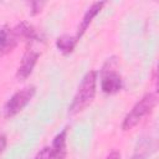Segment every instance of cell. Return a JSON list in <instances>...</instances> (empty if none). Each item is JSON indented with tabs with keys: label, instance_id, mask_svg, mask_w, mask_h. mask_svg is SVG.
Returning <instances> with one entry per match:
<instances>
[{
	"label": "cell",
	"instance_id": "obj_8",
	"mask_svg": "<svg viewBox=\"0 0 159 159\" xmlns=\"http://www.w3.org/2000/svg\"><path fill=\"white\" fill-rule=\"evenodd\" d=\"M66 138H67V128H63L55 138L51 144L52 159H65L66 157Z\"/></svg>",
	"mask_w": 159,
	"mask_h": 159
},
{
	"label": "cell",
	"instance_id": "obj_4",
	"mask_svg": "<svg viewBox=\"0 0 159 159\" xmlns=\"http://www.w3.org/2000/svg\"><path fill=\"white\" fill-rule=\"evenodd\" d=\"M35 92H36L35 86H27L15 92L4 106V116L6 118H11L16 116L19 112H21L27 106V103L32 99V97L35 96Z\"/></svg>",
	"mask_w": 159,
	"mask_h": 159
},
{
	"label": "cell",
	"instance_id": "obj_3",
	"mask_svg": "<svg viewBox=\"0 0 159 159\" xmlns=\"http://www.w3.org/2000/svg\"><path fill=\"white\" fill-rule=\"evenodd\" d=\"M117 61L114 57L108 58L101 72V88L107 94L117 93L122 88V77L116 70Z\"/></svg>",
	"mask_w": 159,
	"mask_h": 159
},
{
	"label": "cell",
	"instance_id": "obj_5",
	"mask_svg": "<svg viewBox=\"0 0 159 159\" xmlns=\"http://www.w3.org/2000/svg\"><path fill=\"white\" fill-rule=\"evenodd\" d=\"M40 57V53L35 50H27L25 52V55L22 56V60H21V63L16 71V78L19 81H24L26 80L34 71V67Z\"/></svg>",
	"mask_w": 159,
	"mask_h": 159
},
{
	"label": "cell",
	"instance_id": "obj_6",
	"mask_svg": "<svg viewBox=\"0 0 159 159\" xmlns=\"http://www.w3.org/2000/svg\"><path fill=\"white\" fill-rule=\"evenodd\" d=\"M104 4L106 2H103V1H101V2H93L89 7H88V10L86 11V14L83 15V17H82V20H81V24H80V26H78V29H77V34H76V39L80 41V39L83 36V34L86 32V30L88 29V26H89V24L92 22V20L97 16V14L102 10V7L104 6Z\"/></svg>",
	"mask_w": 159,
	"mask_h": 159
},
{
	"label": "cell",
	"instance_id": "obj_7",
	"mask_svg": "<svg viewBox=\"0 0 159 159\" xmlns=\"http://www.w3.org/2000/svg\"><path fill=\"white\" fill-rule=\"evenodd\" d=\"M19 36L16 35L15 30H11L9 27H1L0 29V55H5L17 45Z\"/></svg>",
	"mask_w": 159,
	"mask_h": 159
},
{
	"label": "cell",
	"instance_id": "obj_2",
	"mask_svg": "<svg viewBox=\"0 0 159 159\" xmlns=\"http://www.w3.org/2000/svg\"><path fill=\"white\" fill-rule=\"evenodd\" d=\"M157 104V96L154 93H147L144 94L130 109V112L125 116L122 123V129L123 130H130L133 129L144 117H147L153 108Z\"/></svg>",
	"mask_w": 159,
	"mask_h": 159
},
{
	"label": "cell",
	"instance_id": "obj_14",
	"mask_svg": "<svg viewBox=\"0 0 159 159\" xmlns=\"http://www.w3.org/2000/svg\"><path fill=\"white\" fill-rule=\"evenodd\" d=\"M106 159H120V153L118 150H112Z\"/></svg>",
	"mask_w": 159,
	"mask_h": 159
},
{
	"label": "cell",
	"instance_id": "obj_12",
	"mask_svg": "<svg viewBox=\"0 0 159 159\" xmlns=\"http://www.w3.org/2000/svg\"><path fill=\"white\" fill-rule=\"evenodd\" d=\"M34 159H52V153H51V147H43Z\"/></svg>",
	"mask_w": 159,
	"mask_h": 159
},
{
	"label": "cell",
	"instance_id": "obj_9",
	"mask_svg": "<svg viewBox=\"0 0 159 159\" xmlns=\"http://www.w3.org/2000/svg\"><path fill=\"white\" fill-rule=\"evenodd\" d=\"M15 32L19 37L21 36V37H24L29 41H39V42L43 41L41 34L32 25H30L27 22H21L20 25H17V27L15 29Z\"/></svg>",
	"mask_w": 159,
	"mask_h": 159
},
{
	"label": "cell",
	"instance_id": "obj_13",
	"mask_svg": "<svg viewBox=\"0 0 159 159\" xmlns=\"http://www.w3.org/2000/svg\"><path fill=\"white\" fill-rule=\"evenodd\" d=\"M43 5H45L43 2H31V6H32V15L40 12Z\"/></svg>",
	"mask_w": 159,
	"mask_h": 159
},
{
	"label": "cell",
	"instance_id": "obj_1",
	"mask_svg": "<svg viewBox=\"0 0 159 159\" xmlns=\"http://www.w3.org/2000/svg\"><path fill=\"white\" fill-rule=\"evenodd\" d=\"M96 83H97V72L88 71L83 76L78 86V89L73 97V101L68 108V113L71 116H75L84 111L93 102L96 96Z\"/></svg>",
	"mask_w": 159,
	"mask_h": 159
},
{
	"label": "cell",
	"instance_id": "obj_15",
	"mask_svg": "<svg viewBox=\"0 0 159 159\" xmlns=\"http://www.w3.org/2000/svg\"><path fill=\"white\" fill-rule=\"evenodd\" d=\"M2 147H4V139H2V138H0V150L2 149Z\"/></svg>",
	"mask_w": 159,
	"mask_h": 159
},
{
	"label": "cell",
	"instance_id": "obj_10",
	"mask_svg": "<svg viewBox=\"0 0 159 159\" xmlns=\"http://www.w3.org/2000/svg\"><path fill=\"white\" fill-rule=\"evenodd\" d=\"M77 42H78V40L75 36L72 37V36L65 35V36H61V37H58L56 40V46L63 55H68V53H71L73 51V48L76 47Z\"/></svg>",
	"mask_w": 159,
	"mask_h": 159
},
{
	"label": "cell",
	"instance_id": "obj_11",
	"mask_svg": "<svg viewBox=\"0 0 159 159\" xmlns=\"http://www.w3.org/2000/svg\"><path fill=\"white\" fill-rule=\"evenodd\" d=\"M148 149H149V145L147 142H142L140 144H138V148L133 155L132 159H144L148 154Z\"/></svg>",
	"mask_w": 159,
	"mask_h": 159
}]
</instances>
